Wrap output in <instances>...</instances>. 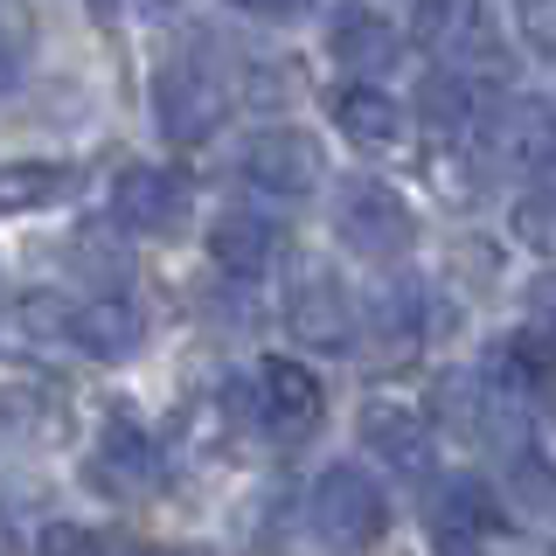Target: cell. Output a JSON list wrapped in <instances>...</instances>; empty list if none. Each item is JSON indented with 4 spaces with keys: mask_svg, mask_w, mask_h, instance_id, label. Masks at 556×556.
Masks as SVG:
<instances>
[{
    "mask_svg": "<svg viewBox=\"0 0 556 556\" xmlns=\"http://www.w3.org/2000/svg\"><path fill=\"white\" fill-rule=\"evenodd\" d=\"M334 126H341V139L355 153H369V161H376V153L404 147V104L382 91V84L362 77V84H341V91H334Z\"/></svg>",
    "mask_w": 556,
    "mask_h": 556,
    "instance_id": "obj_16",
    "label": "cell"
},
{
    "mask_svg": "<svg viewBox=\"0 0 556 556\" xmlns=\"http://www.w3.org/2000/svg\"><path fill=\"white\" fill-rule=\"evenodd\" d=\"M431 313H439V300H431L425 278H390V286H376V327L390 341H417L431 327Z\"/></svg>",
    "mask_w": 556,
    "mask_h": 556,
    "instance_id": "obj_21",
    "label": "cell"
},
{
    "mask_svg": "<svg viewBox=\"0 0 556 556\" xmlns=\"http://www.w3.org/2000/svg\"><path fill=\"white\" fill-rule=\"evenodd\" d=\"M494 535H508V515L480 473H452L431 486V543L439 549H480Z\"/></svg>",
    "mask_w": 556,
    "mask_h": 556,
    "instance_id": "obj_12",
    "label": "cell"
},
{
    "mask_svg": "<svg viewBox=\"0 0 556 556\" xmlns=\"http://www.w3.org/2000/svg\"><path fill=\"white\" fill-rule=\"evenodd\" d=\"M63 341H77L91 362H132L147 341V313L126 292H98V300H77L63 313Z\"/></svg>",
    "mask_w": 556,
    "mask_h": 556,
    "instance_id": "obj_14",
    "label": "cell"
},
{
    "mask_svg": "<svg viewBox=\"0 0 556 556\" xmlns=\"http://www.w3.org/2000/svg\"><path fill=\"white\" fill-rule=\"evenodd\" d=\"M515 237L529 251H556V188H535V195L515 202Z\"/></svg>",
    "mask_w": 556,
    "mask_h": 556,
    "instance_id": "obj_23",
    "label": "cell"
},
{
    "mask_svg": "<svg viewBox=\"0 0 556 556\" xmlns=\"http://www.w3.org/2000/svg\"><path fill=\"white\" fill-rule=\"evenodd\" d=\"M431 439H439V410H431L425 396L376 390L369 404H362V445H369L376 459H390L396 473H425Z\"/></svg>",
    "mask_w": 556,
    "mask_h": 556,
    "instance_id": "obj_9",
    "label": "cell"
},
{
    "mask_svg": "<svg viewBox=\"0 0 556 556\" xmlns=\"http://www.w3.org/2000/svg\"><path fill=\"white\" fill-rule=\"evenodd\" d=\"M271 251H278V230L257 216V208H223V216L208 223V257H216V271H230V278L271 271Z\"/></svg>",
    "mask_w": 556,
    "mask_h": 556,
    "instance_id": "obj_18",
    "label": "cell"
},
{
    "mask_svg": "<svg viewBox=\"0 0 556 556\" xmlns=\"http://www.w3.org/2000/svg\"><path fill=\"white\" fill-rule=\"evenodd\" d=\"M35 549H42V556H63V549H98V535H91V529H70V521H49V529L35 535Z\"/></svg>",
    "mask_w": 556,
    "mask_h": 556,
    "instance_id": "obj_27",
    "label": "cell"
},
{
    "mask_svg": "<svg viewBox=\"0 0 556 556\" xmlns=\"http://www.w3.org/2000/svg\"><path fill=\"white\" fill-rule=\"evenodd\" d=\"M327 56L355 77H390L396 56H404V35L382 22V8L369 0H334L327 8Z\"/></svg>",
    "mask_w": 556,
    "mask_h": 556,
    "instance_id": "obj_13",
    "label": "cell"
},
{
    "mask_svg": "<svg viewBox=\"0 0 556 556\" xmlns=\"http://www.w3.org/2000/svg\"><path fill=\"white\" fill-rule=\"evenodd\" d=\"M417 118H425L439 139H459L466 126L480 118V84H473V70H452V63H439L425 84H417Z\"/></svg>",
    "mask_w": 556,
    "mask_h": 556,
    "instance_id": "obj_19",
    "label": "cell"
},
{
    "mask_svg": "<svg viewBox=\"0 0 556 556\" xmlns=\"http://www.w3.org/2000/svg\"><path fill=\"white\" fill-rule=\"evenodd\" d=\"M410 42L425 49L431 63H452V70H508V49L494 35V14L486 0H417L410 8Z\"/></svg>",
    "mask_w": 556,
    "mask_h": 556,
    "instance_id": "obj_4",
    "label": "cell"
},
{
    "mask_svg": "<svg viewBox=\"0 0 556 556\" xmlns=\"http://www.w3.org/2000/svg\"><path fill=\"white\" fill-rule=\"evenodd\" d=\"M486 167L521 174V181L556 174V104H549V98H515V104H501L494 126H486Z\"/></svg>",
    "mask_w": 556,
    "mask_h": 556,
    "instance_id": "obj_11",
    "label": "cell"
},
{
    "mask_svg": "<svg viewBox=\"0 0 556 556\" xmlns=\"http://www.w3.org/2000/svg\"><path fill=\"white\" fill-rule=\"evenodd\" d=\"M251 410L257 425L271 431V445H306L327 417V396H320V376L292 355H265L251 376Z\"/></svg>",
    "mask_w": 556,
    "mask_h": 556,
    "instance_id": "obj_7",
    "label": "cell"
},
{
    "mask_svg": "<svg viewBox=\"0 0 556 556\" xmlns=\"http://www.w3.org/2000/svg\"><path fill=\"white\" fill-rule=\"evenodd\" d=\"M174 8H188V0H91L98 22H167Z\"/></svg>",
    "mask_w": 556,
    "mask_h": 556,
    "instance_id": "obj_26",
    "label": "cell"
},
{
    "mask_svg": "<svg viewBox=\"0 0 556 556\" xmlns=\"http://www.w3.org/2000/svg\"><path fill=\"white\" fill-rule=\"evenodd\" d=\"M77 181L84 174L70 161H14L0 174V208H8V216H28V208H49V202L77 195Z\"/></svg>",
    "mask_w": 556,
    "mask_h": 556,
    "instance_id": "obj_20",
    "label": "cell"
},
{
    "mask_svg": "<svg viewBox=\"0 0 556 556\" xmlns=\"http://www.w3.org/2000/svg\"><path fill=\"white\" fill-rule=\"evenodd\" d=\"M515 28H521V42H529L535 56L556 63V0H515Z\"/></svg>",
    "mask_w": 556,
    "mask_h": 556,
    "instance_id": "obj_24",
    "label": "cell"
},
{
    "mask_svg": "<svg viewBox=\"0 0 556 556\" xmlns=\"http://www.w3.org/2000/svg\"><path fill=\"white\" fill-rule=\"evenodd\" d=\"M8 425H14V439H35V445L70 439V382L49 369H28L14 355L8 362Z\"/></svg>",
    "mask_w": 556,
    "mask_h": 556,
    "instance_id": "obj_15",
    "label": "cell"
},
{
    "mask_svg": "<svg viewBox=\"0 0 556 556\" xmlns=\"http://www.w3.org/2000/svg\"><path fill=\"white\" fill-rule=\"evenodd\" d=\"M425 181H431V195H445L452 208H473L480 202V181H473V161H466L459 147H439L431 153V167H425Z\"/></svg>",
    "mask_w": 556,
    "mask_h": 556,
    "instance_id": "obj_22",
    "label": "cell"
},
{
    "mask_svg": "<svg viewBox=\"0 0 556 556\" xmlns=\"http://www.w3.org/2000/svg\"><path fill=\"white\" fill-rule=\"evenodd\" d=\"M286 327L292 341H306L313 355H355L362 341V306L348 300L341 271H327L320 257H300L286 286Z\"/></svg>",
    "mask_w": 556,
    "mask_h": 556,
    "instance_id": "obj_3",
    "label": "cell"
},
{
    "mask_svg": "<svg viewBox=\"0 0 556 556\" xmlns=\"http://www.w3.org/2000/svg\"><path fill=\"white\" fill-rule=\"evenodd\" d=\"M84 486L104 501H147L161 486V445L132 425V417H112L104 439L84 452Z\"/></svg>",
    "mask_w": 556,
    "mask_h": 556,
    "instance_id": "obj_10",
    "label": "cell"
},
{
    "mask_svg": "<svg viewBox=\"0 0 556 556\" xmlns=\"http://www.w3.org/2000/svg\"><path fill=\"white\" fill-rule=\"evenodd\" d=\"M188 208H195V195H188V181L174 167H153V161H132L118 167L112 181V230L118 237H181L188 230Z\"/></svg>",
    "mask_w": 556,
    "mask_h": 556,
    "instance_id": "obj_8",
    "label": "cell"
},
{
    "mask_svg": "<svg viewBox=\"0 0 556 556\" xmlns=\"http://www.w3.org/2000/svg\"><path fill=\"white\" fill-rule=\"evenodd\" d=\"M313 529H320V543L334 549H369L390 535V508H382V486L362 473V466H327L320 480H313Z\"/></svg>",
    "mask_w": 556,
    "mask_h": 556,
    "instance_id": "obj_6",
    "label": "cell"
},
{
    "mask_svg": "<svg viewBox=\"0 0 556 556\" xmlns=\"http://www.w3.org/2000/svg\"><path fill=\"white\" fill-rule=\"evenodd\" d=\"M230 8L257 14V22H300V14L313 8V0H230Z\"/></svg>",
    "mask_w": 556,
    "mask_h": 556,
    "instance_id": "obj_28",
    "label": "cell"
},
{
    "mask_svg": "<svg viewBox=\"0 0 556 556\" xmlns=\"http://www.w3.org/2000/svg\"><path fill=\"white\" fill-rule=\"evenodd\" d=\"M549 376H556V341L535 320L521 327V334H501L494 355H486V382L508 390V396H529V404L549 390Z\"/></svg>",
    "mask_w": 556,
    "mask_h": 556,
    "instance_id": "obj_17",
    "label": "cell"
},
{
    "mask_svg": "<svg viewBox=\"0 0 556 556\" xmlns=\"http://www.w3.org/2000/svg\"><path fill=\"white\" fill-rule=\"evenodd\" d=\"M223 118H230V84H223V63H208V42L161 63V77H153V126H161V139L202 147Z\"/></svg>",
    "mask_w": 556,
    "mask_h": 556,
    "instance_id": "obj_1",
    "label": "cell"
},
{
    "mask_svg": "<svg viewBox=\"0 0 556 556\" xmlns=\"http://www.w3.org/2000/svg\"><path fill=\"white\" fill-rule=\"evenodd\" d=\"M237 174L271 202H306L313 188L327 181V147L306 126H265V132L243 139Z\"/></svg>",
    "mask_w": 556,
    "mask_h": 556,
    "instance_id": "obj_5",
    "label": "cell"
},
{
    "mask_svg": "<svg viewBox=\"0 0 556 556\" xmlns=\"http://www.w3.org/2000/svg\"><path fill=\"white\" fill-rule=\"evenodd\" d=\"M521 306H529V320L556 341V265H543V271L529 278V286H521Z\"/></svg>",
    "mask_w": 556,
    "mask_h": 556,
    "instance_id": "obj_25",
    "label": "cell"
},
{
    "mask_svg": "<svg viewBox=\"0 0 556 556\" xmlns=\"http://www.w3.org/2000/svg\"><path fill=\"white\" fill-rule=\"evenodd\" d=\"M334 230L355 257H369V265H396V257L417 243V216L410 202L396 195L390 181H376V174H348L334 188Z\"/></svg>",
    "mask_w": 556,
    "mask_h": 556,
    "instance_id": "obj_2",
    "label": "cell"
}]
</instances>
